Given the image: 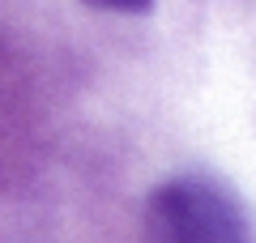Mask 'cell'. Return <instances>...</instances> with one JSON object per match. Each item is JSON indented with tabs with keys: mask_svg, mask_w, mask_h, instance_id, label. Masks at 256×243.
<instances>
[{
	"mask_svg": "<svg viewBox=\"0 0 256 243\" xmlns=\"http://www.w3.org/2000/svg\"><path fill=\"white\" fill-rule=\"evenodd\" d=\"M146 243H252L239 196L210 175H180L150 192Z\"/></svg>",
	"mask_w": 256,
	"mask_h": 243,
	"instance_id": "cell-1",
	"label": "cell"
},
{
	"mask_svg": "<svg viewBox=\"0 0 256 243\" xmlns=\"http://www.w3.org/2000/svg\"><path fill=\"white\" fill-rule=\"evenodd\" d=\"M94 9H111V13H150L154 0H86Z\"/></svg>",
	"mask_w": 256,
	"mask_h": 243,
	"instance_id": "cell-2",
	"label": "cell"
}]
</instances>
